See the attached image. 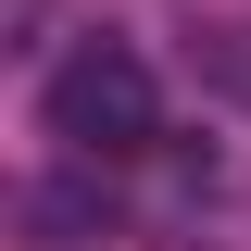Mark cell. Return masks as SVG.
Here are the masks:
<instances>
[{"label":"cell","instance_id":"cell-1","mask_svg":"<svg viewBox=\"0 0 251 251\" xmlns=\"http://www.w3.org/2000/svg\"><path fill=\"white\" fill-rule=\"evenodd\" d=\"M38 126H50L75 163H138V151L163 138V88H151V63L126 50V38H88L75 63H50Z\"/></svg>","mask_w":251,"mask_h":251}]
</instances>
